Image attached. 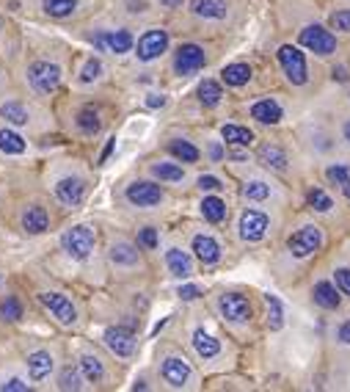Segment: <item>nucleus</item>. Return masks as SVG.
I'll return each instance as SVG.
<instances>
[{
	"instance_id": "nucleus-1",
	"label": "nucleus",
	"mask_w": 350,
	"mask_h": 392,
	"mask_svg": "<svg viewBox=\"0 0 350 392\" xmlns=\"http://www.w3.org/2000/svg\"><path fill=\"white\" fill-rule=\"evenodd\" d=\"M61 246H64V252L69 257H75V260H86L89 255H92V249H94V229L89 227H72L64 232V238H61Z\"/></svg>"
},
{
	"instance_id": "nucleus-2",
	"label": "nucleus",
	"mask_w": 350,
	"mask_h": 392,
	"mask_svg": "<svg viewBox=\"0 0 350 392\" xmlns=\"http://www.w3.org/2000/svg\"><path fill=\"white\" fill-rule=\"evenodd\" d=\"M279 64H282L287 80L292 86H304L309 80V75H306V59H304V53L298 47H292V44L279 47Z\"/></svg>"
},
{
	"instance_id": "nucleus-3",
	"label": "nucleus",
	"mask_w": 350,
	"mask_h": 392,
	"mask_svg": "<svg viewBox=\"0 0 350 392\" xmlns=\"http://www.w3.org/2000/svg\"><path fill=\"white\" fill-rule=\"evenodd\" d=\"M28 80H31V86L39 94H53L58 89V83H61V69L56 64H50V61H36L28 69Z\"/></svg>"
},
{
	"instance_id": "nucleus-4",
	"label": "nucleus",
	"mask_w": 350,
	"mask_h": 392,
	"mask_svg": "<svg viewBox=\"0 0 350 392\" xmlns=\"http://www.w3.org/2000/svg\"><path fill=\"white\" fill-rule=\"evenodd\" d=\"M298 42L306 47V50H312V53H318V56H331L334 50H337V36L331 31H325L323 25H306L301 36H298Z\"/></svg>"
},
{
	"instance_id": "nucleus-5",
	"label": "nucleus",
	"mask_w": 350,
	"mask_h": 392,
	"mask_svg": "<svg viewBox=\"0 0 350 392\" xmlns=\"http://www.w3.org/2000/svg\"><path fill=\"white\" fill-rule=\"evenodd\" d=\"M320 243H323V232H320L318 227H312V224L301 227L289 240H287V246H289V252H292L295 257H309V255H315L320 249Z\"/></svg>"
},
{
	"instance_id": "nucleus-6",
	"label": "nucleus",
	"mask_w": 350,
	"mask_h": 392,
	"mask_svg": "<svg viewBox=\"0 0 350 392\" xmlns=\"http://www.w3.org/2000/svg\"><path fill=\"white\" fill-rule=\"evenodd\" d=\"M218 307H221L223 318L232 321V324H243V321L251 318V304H249L246 295H240V293H223L221 301H218Z\"/></svg>"
},
{
	"instance_id": "nucleus-7",
	"label": "nucleus",
	"mask_w": 350,
	"mask_h": 392,
	"mask_svg": "<svg viewBox=\"0 0 350 392\" xmlns=\"http://www.w3.org/2000/svg\"><path fill=\"white\" fill-rule=\"evenodd\" d=\"M204 64H207V56H204V50L199 44H182L177 50V56H174L177 75H193V72H199Z\"/></svg>"
},
{
	"instance_id": "nucleus-8",
	"label": "nucleus",
	"mask_w": 350,
	"mask_h": 392,
	"mask_svg": "<svg viewBox=\"0 0 350 392\" xmlns=\"http://www.w3.org/2000/svg\"><path fill=\"white\" fill-rule=\"evenodd\" d=\"M168 47V33L155 28V31H146L138 39V59L141 61H155L160 53H165Z\"/></svg>"
},
{
	"instance_id": "nucleus-9",
	"label": "nucleus",
	"mask_w": 350,
	"mask_h": 392,
	"mask_svg": "<svg viewBox=\"0 0 350 392\" xmlns=\"http://www.w3.org/2000/svg\"><path fill=\"white\" fill-rule=\"evenodd\" d=\"M39 301L61 321V324H75L77 321V310H75V304L66 298V295H61V293H39Z\"/></svg>"
},
{
	"instance_id": "nucleus-10",
	"label": "nucleus",
	"mask_w": 350,
	"mask_h": 392,
	"mask_svg": "<svg viewBox=\"0 0 350 392\" xmlns=\"http://www.w3.org/2000/svg\"><path fill=\"white\" fill-rule=\"evenodd\" d=\"M237 229H240V238H243V240L256 243V240H262L265 232H268V216L259 213V210H246V213L240 216V227Z\"/></svg>"
},
{
	"instance_id": "nucleus-11",
	"label": "nucleus",
	"mask_w": 350,
	"mask_h": 392,
	"mask_svg": "<svg viewBox=\"0 0 350 392\" xmlns=\"http://www.w3.org/2000/svg\"><path fill=\"white\" fill-rule=\"evenodd\" d=\"M96 50H108V53H130L132 47V33L130 31H102L94 36Z\"/></svg>"
},
{
	"instance_id": "nucleus-12",
	"label": "nucleus",
	"mask_w": 350,
	"mask_h": 392,
	"mask_svg": "<svg viewBox=\"0 0 350 392\" xmlns=\"http://www.w3.org/2000/svg\"><path fill=\"white\" fill-rule=\"evenodd\" d=\"M127 199L132 204H138V207H152V204L163 202V191H160V185H155V183L141 180V183L127 185Z\"/></svg>"
},
{
	"instance_id": "nucleus-13",
	"label": "nucleus",
	"mask_w": 350,
	"mask_h": 392,
	"mask_svg": "<svg viewBox=\"0 0 350 392\" xmlns=\"http://www.w3.org/2000/svg\"><path fill=\"white\" fill-rule=\"evenodd\" d=\"M105 345L116 354V357H130L132 351H135V337H132V331L122 326H113L105 331Z\"/></svg>"
},
{
	"instance_id": "nucleus-14",
	"label": "nucleus",
	"mask_w": 350,
	"mask_h": 392,
	"mask_svg": "<svg viewBox=\"0 0 350 392\" xmlns=\"http://www.w3.org/2000/svg\"><path fill=\"white\" fill-rule=\"evenodd\" d=\"M56 196H58L64 204L75 207V204H80L83 196H86V183H83L80 177H64V180H58V185H56Z\"/></svg>"
},
{
	"instance_id": "nucleus-15",
	"label": "nucleus",
	"mask_w": 350,
	"mask_h": 392,
	"mask_svg": "<svg viewBox=\"0 0 350 392\" xmlns=\"http://www.w3.org/2000/svg\"><path fill=\"white\" fill-rule=\"evenodd\" d=\"M163 379L171 384V387H185L188 379H191V365L180 357H168L163 362Z\"/></svg>"
},
{
	"instance_id": "nucleus-16",
	"label": "nucleus",
	"mask_w": 350,
	"mask_h": 392,
	"mask_svg": "<svg viewBox=\"0 0 350 392\" xmlns=\"http://www.w3.org/2000/svg\"><path fill=\"white\" fill-rule=\"evenodd\" d=\"M193 252H196L199 260L207 262V265L221 260V246H218V240L210 238V235H196V238H193Z\"/></svg>"
},
{
	"instance_id": "nucleus-17",
	"label": "nucleus",
	"mask_w": 350,
	"mask_h": 392,
	"mask_svg": "<svg viewBox=\"0 0 350 392\" xmlns=\"http://www.w3.org/2000/svg\"><path fill=\"white\" fill-rule=\"evenodd\" d=\"M251 116L262 125H276L282 122V105L276 99H259L251 105Z\"/></svg>"
},
{
	"instance_id": "nucleus-18",
	"label": "nucleus",
	"mask_w": 350,
	"mask_h": 392,
	"mask_svg": "<svg viewBox=\"0 0 350 392\" xmlns=\"http://www.w3.org/2000/svg\"><path fill=\"white\" fill-rule=\"evenodd\" d=\"M193 348H196V354L199 357H204V360H213V357H218V351H221V343L210 334V331H204V329H196L193 331Z\"/></svg>"
},
{
	"instance_id": "nucleus-19",
	"label": "nucleus",
	"mask_w": 350,
	"mask_h": 392,
	"mask_svg": "<svg viewBox=\"0 0 350 392\" xmlns=\"http://www.w3.org/2000/svg\"><path fill=\"white\" fill-rule=\"evenodd\" d=\"M165 262H168V271H171L174 276H180V279L191 276L193 262H191V257H188V252H182V249L171 246V249L165 252Z\"/></svg>"
},
{
	"instance_id": "nucleus-20",
	"label": "nucleus",
	"mask_w": 350,
	"mask_h": 392,
	"mask_svg": "<svg viewBox=\"0 0 350 392\" xmlns=\"http://www.w3.org/2000/svg\"><path fill=\"white\" fill-rule=\"evenodd\" d=\"M256 158H259V164L268 166V169H273V171H285L287 169V155L282 147H276V144H262L259 147V152H256Z\"/></svg>"
},
{
	"instance_id": "nucleus-21",
	"label": "nucleus",
	"mask_w": 350,
	"mask_h": 392,
	"mask_svg": "<svg viewBox=\"0 0 350 392\" xmlns=\"http://www.w3.org/2000/svg\"><path fill=\"white\" fill-rule=\"evenodd\" d=\"M191 11L204 20H223L226 17V3L223 0H193Z\"/></svg>"
},
{
	"instance_id": "nucleus-22",
	"label": "nucleus",
	"mask_w": 350,
	"mask_h": 392,
	"mask_svg": "<svg viewBox=\"0 0 350 392\" xmlns=\"http://www.w3.org/2000/svg\"><path fill=\"white\" fill-rule=\"evenodd\" d=\"M47 224H50L47 210H44V207H39V204H33V207H28V210L23 213V229H25V232H31V235L44 232Z\"/></svg>"
},
{
	"instance_id": "nucleus-23",
	"label": "nucleus",
	"mask_w": 350,
	"mask_h": 392,
	"mask_svg": "<svg viewBox=\"0 0 350 392\" xmlns=\"http://www.w3.org/2000/svg\"><path fill=\"white\" fill-rule=\"evenodd\" d=\"M312 295H315V301H318L320 307H325V310H337L342 304V295H339V290L331 282H318Z\"/></svg>"
},
{
	"instance_id": "nucleus-24",
	"label": "nucleus",
	"mask_w": 350,
	"mask_h": 392,
	"mask_svg": "<svg viewBox=\"0 0 350 392\" xmlns=\"http://www.w3.org/2000/svg\"><path fill=\"white\" fill-rule=\"evenodd\" d=\"M50 370H53V357L47 351H33L28 357V373L33 381H42L44 376H50Z\"/></svg>"
},
{
	"instance_id": "nucleus-25",
	"label": "nucleus",
	"mask_w": 350,
	"mask_h": 392,
	"mask_svg": "<svg viewBox=\"0 0 350 392\" xmlns=\"http://www.w3.org/2000/svg\"><path fill=\"white\" fill-rule=\"evenodd\" d=\"M221 78H223L226 86H246V83L251 80V66L249 64H229V66H223Z\"/></svg>"
},
{
	"instance_id": "nucleus-26",
	"label": "nucleus",
	"mask_w": 350,
	"mask_h": 392,
	"mask_svg": "<svg viewBox=\"0 0 350 392\" xmlns=\"http://www.w3.org/2000/svg\"><path fill=\"white\" fill-rule=\"evenodd\" d=\"M201 213H204V219L210 224H221L223 219H226V204H223V199H218V196H207L201 202Z\"/></svg>"
},
{
	"instance_id": "nucleus-27",
	"label": "nucleus",
	"mask_w": 350,
	"mask_h": 392,
	"mask_svg": "<svg viewBox=\"0 0 350 392\" xmlns=\"http://www.w3.org/2000/svg\"><path fill=\"white\" fill-rule=\"evenodd\" d=\"M221 135L223 141H229L235 147H249L254 141V133L249 130V128H240V125H223Z\"/></svg>"
},
{
	"instance_id": "nucleus-28",
	"label": "nucleus",
	"mask_w": 350,
	"mask_h": 392,
	"mask_svg": "<svg viewBox=\"0 0 350 392\" xmlns=\"http://www.w3.org/2000/svg\"><path fill=\"white\" fill-rule=\"evenodd\" d=\"M0 116L8 122V125H14V128H23V125H28V111L20 105V102H6L3 108H0Z\"/></svg>"
},
{
	"instance_id": "nucleus-29",
	"label": "nucleus",
	"mask_w": 350,
	"mask_h": 392,
	"mask_svg": "<svg viewBox=\"0 0 350 392\" xmlns=\"http://www.w3.org/2000/svg\"><path fill=\"white\" fill-rule=\"evenodd\" d=\"M111 260L116 262V265H135L138 262V249L132 246V243H113L111 246Z\"/></svg>"
},
{
	"instance_id": "nucleus-30",
	"label": "nucleus",
	"mask_w": 350,
	"mask_h": 392,
	"mask_svg": "<svg viewBox=\"0 0 350 392\" xmlns=\"http://www.w3.org/2000/svg\"><path fill=\"white\" fill-rule=\"evenodd\" d=\"M168 152H171L174 158H180L182 164H196V161H199V149L193 147L191 141H182V138L171 141V144H168Z\"/></svg>"
},
{
	"instance_id": "nucleus-31",
	"label": "nucleus",
	"mask_w": 350,
	"mask_h": 392,
	"mask_svg": "<svg viewBox=\"0 0 350 392\" xmlns=\"http://www.w3.org/2000/svg\"><path fill=\"white\" fill-rule=\"evenodd\" d=\"M265 304H268V326L273 329V331H279V329L285 326V310H282L279 298L268 293L265 295Z\"/></svg>"
},
{
	"instance_id": "nucleus-32",
	"label": "nucleus",
	"mask_w": 350,
	"mask_h": 392,
	"mask_svg": "<svg viewBox=\"0 0 350 392\" xmlns=\"http://www.w3.org/2000/svg\"><path fill=\"white\" fill-rule=\"evenodd\" d=\"M0 149L6 155H20V152H25V141L14 130H0Z\"/></svg>"
},
{
	"instance_id": "nucleus-33",
	"label": "nucleus",
	"mask_w": 350,
	"mask_h": 392,
	"mask_svg": "<svg viewBox=\"0 0 350 392\" xmlns=\"http://www.w3.org/2000/svg\"><path fill=\"white\" fill-rule=\"evenodd\" d=\"M42 6L50 17H69L77 8V0H42Z\"/></svg>"
},
{
	"instance_id": "nucleus-34",
	"label": "nucleus",
	"mask_w": 350,
	"mask_h": 392,
	"mask_svg": "<svg viewBox=\"0 0 350 392\" xmlns=\"http://www.w3.org/2000/svg\"><path fill=\"white\" fill-rule=\"evenodd\" d=\"M152 174L160 177V180H165V183H180V180L185 177L182 166H177V164H155L152 166Z\"/></svg>"
},
{
	"instance_id": "nucleus-35",
	"label": "nucleus",
	"mask_w": 350,
	"mask_h": 392,
	"mask_svg": "<svg viewBox=\"0 0 350 392\" xmlns=\"http://www.w3.org/2000/svg\"><path fill=\"white\" fill-rule=\"evenodd\" d=\"M221 97H223V92H221V86L215 83V80H204L201 86H199V99L204 102V105H218L221 102Z\"/></svg>"
},
{
	"instance_id": "nucleus-36",
	"label": "nucleus",
	"mask_w": 350,
	"mask_h": 392,
	"mask_svg": "<svg viewBox=\"0 0 350 392\" xmlns=\"http://www.w3.org/2000/svg\"><path fill=\"white\" fill-rule=\"evenodd\" d=\"M77 128L83 133H89V135H94L99 130V114H96L94 108H83L77 114Z\"/></svg>"
},
{
	"instance_id": "nucleus-37",
	"label": "nucleus",
	"mask_w": 350,
	"mask_h": 392,
	"mask_svg": "<svg viewBox=\"0 0 350 392\" xmlns=\"http://www.w3.org/2000/svg\"><path fill=\"white\" fill-rule=\"evenodd\" d=\"M243 196H246V199H251V202H265V199L270 196V185H268V183H262V180H251V183H246Z\"/></svg>"
},
{
	"instance_id": "nucleus-38",
	"label": "nucleus",
	"mask_w": 350,
	"mask_h": 392,
	"mask_svg": "<svg viewBox=\"0 0 350 392\" xmlns=\"http://www.w3.org/2000/svg\"><path fill=\"white\" fill-rule=\"evenodd\" d=\"M80 370H83V376L89 379V381H99L102 379V362L92 357V354H86L83 360H80Z\"/></svg>"
},
{
	"instance_id": "nucleus-39",
	"label": "nucleus",
	"mask_w": 350,
	"mask_h": 392,
	"mask_svg": "<svg viewBox=\"0 0 350 392\" xmlns=\"http://www.w3.org/2000/svg\"><path fill=\"white\" fill-rule=\"evenodd\" d=\"M0 315H3V321H20V318H23V304H20L14 295H8V298L0 304Z\"/></svg>"
},
{
	"instance_id": "nucleus-40",
	"label": "nucleus",
	"mask_w": 350,
	"mask_h": 392,
	"mask_svg": "<svg viewBox=\"0 0 350 392\" xmlns=\"http://www.w3.org/2000/svg\"><path fill=\"white\" fill-rule=\"evenodd\" d=\"M306 199H309V204H312V207H315L318 213H328V210L334 207V202H331V196L325 194V191H320V188H312Z\"/></svg>"
},
{
	"instance_id": "nucleus-41",
	"label": "nucleus",
	"mask_w": 350,
	"mask_h": 392,
	"mask_svg": "<svg viewBox=\"0 0 350 392\" xmlns=\"http://www.w3.org/2000/svg\"><path fill=\"white\" fill-rule=\"evenodd\" d=\"M325 177L334 183V185H348L350 183V166H331L325 171Z\"/></svg>"
},
{
	"instance_id": "nucleus-42",
	"label": "nucleus",
	"mask_w": 350,
	"mask_h": 392,
	"mask_svg": "<svg viewBox=\"0 0 350 392\" xmlns=\"http://www.w3.org/2000/svg\"><path fill=\"white\" fill-rule=\"evenodd\" d=\"M58 387H61V390H80V376H77L75 367H66L64 373H61Z\"/></svg>"
},
{
	"instance_id": "nucleus-43",
	"label": "nucleus",
	"mask_w": 350,
	"mask_h": 392,
	"mask_svg": "<svg viewBox=\"0 0 350 392\" xmlns=\"http://www.w3.org/2000/svg\"><path fill=\"white\" fill-rule=\"evenodd\" d=\"M331 28L334 31H350V8H342V11H334L331 14Z\"/></svg>"
},
{
	"instance_id": "nucleus-44",
	"label": "nucleus",
	"mask_w": 350,
	"mask_h": 392,
	"mask_svg": "<svg viewBox=\"0 0 350 392\" xmlns=\"http://www.w3.org/2000/svg\"><path fill=\"white\" fill-rule=\"evenodd\" d=\"M99 72H102V64H99L96 59H92V61H86V66H83V72H80V83H94L96 78H99Z\"/></svg>"
},
{
	"instance_id": "nucleus-45",
	"label": "nucleus",
	"mask_w": 350,
	"mask_h": 392,
	"mask_svg": "<svg viewBox=\"0 0 350 392\" xmlns=\"http://www.w3.org/2000/svg\"><path fill=\"white\" fill-rule=\"evenodd\" d=\"M334 279H337L339 293L350 295V268H337V271H334Z\"/></svg>"
},
{
	"instance_id": "nucleus-46",
	"label": "nucleus",
	"mask_w": 350,
	"mask_h": 392,
	"mask_svg": "<svg viewBox=\"0 0 350 392\" xmlns=\"http://www.w3.org/2000/svg\"><path fill=\"white\" fill-rule=\"evenodd\" d=\"M138 240H141V246H146V249H155V246H158V232H155L152 227L141 229V238H138Z\"/></svg>"
},
{
	"instance_id": "nucleus-47",
	"label": "nucleus",
	"mask_w": 350,
	"mask_h": 392,
	"mask_svg": "<svg viewBox=\"0 0 350 392\" xmlns=\"http://www.w3.org/2000/svg\"><path fill=\"white\" fill-rule=\"evenodd\" d=\"M199 188H201V191H218V188H221V180L204 174V177H199Z\"/></svg>"
},
{
	"instance_id": "nucleus-48",
	"label": "nucleus",
	"mask_w": 350,
	"mask_h": 392,
	"mask_svg": "<svg viewBox=\"0 0 350 392\" xmlns=\"http://www.w3.org/2000/svg\"><path fill=\"white\" fill-rule=\"evenodd\" d=\"M0 390L3 392H28V384H25L23 379H8L6 384H0Z\"/></svg>"
},
{
	"instance_id": "nucleus-49",
	"label": "nucleus",
	"mask_w": 350,
	"mask_h": 392,
	"mask_svg": "<svg viewBox=\"0 0 350 392\" xmlns=\"http://www.w3.org/2000/svg\"><path fill=\"white\" fill-rule=\"evenodd\" d=\"M201 290L196 288V285H185V288H180V298H185V301H193V298H199Z\"/></svg>"
},
{
	"instance_id": "nucleus-50",
	"label": "nucleus",
	"mask_w": 350,
	"mask_h": 392,
	"mask_svg": "<svg viewBox=\"0 0 350 392\" xmlns=\"http://www.w3.org/2000/svg\"><path fill=\"white\" fill-rule=\"evenodd\" d=\"M146 105H149V108H163V105H165V97H163V94H149Z\"/></svg>"
},
{
	"instance_id": "nucleus-51",
	"label": "nucleus",
	"mask_w": 350,
	"mask_h": 392,
	"mask_svg": "<svg viewBox=\"0 0 350 392\" xmlns=\"http://www.w3.org/2000/svg\"><path fill=\"white\" fill-rule=\"evenodd\" d=\"M350 69L348 66H334V80H348Z\"/></svg>"
},
{
	"instance_id": "nucleus-52",
	"label": "nucleus",
	"mask_w": 350,
	"mask_h": 392,
	"mask_svg": "<svg viewBox=\"0 0 350 392\" xmlns=\"http://www.w3.org/2000/svg\"><path fill=\"white\" fill-rule=\"evenodd\" d=\"M113 147H116V138H111V141H108V147H105V149H102V155H99V164H105V161H108V155L113 152Z\"/></svg>"
},
{
	"instance_id": "nucleus-53",
	"label": "nucleus",
	"mask_w": 350,
	"mask_h": 392,
	"mask_svg": "<svg viewBox=\"0 0 350 392\" xmlns=\"http://www.w3.org/2000/svg\"><path fill=\"white\" fill-rule=\"evenodd\" d=\"M339 340H342V343H348V345H350V321H348V324H342V326H339Z\"/></svg>"
},
{
	"instance_id": "nucleus-54",
	"label": "nucleus",
	"mask_w": 350,
	"mask_h": 392,
	"mask_svg": "<svg viewBox=\"0 0 350 392\" xmlns=\"http://www.w3.org/2000/svg\"><path fill=\"white\" fill-rule=\"evenodd\" d=\"M130 6H132L130 11H144V8H146V3H144V0H130Z\"/></svg>"
},
{
	"instance_id": "nucleus-55",
	"label": "nucleus",
	"mask_w": 350,
	"mask_h": 392,
	"mask_svg": "<svg viewBox=\"0 0 350 392\" xmlns=\"http://www.w3.org/2000/svg\"><path fill=\"white\" fill-rule=\"evenodd\" d=\"M160 6L163 8H177V6H182V0H160Z\"/></svg>"
},
{
	"instance_id": "nucleus-56",
	"label": "nucleus",
	"mask_w": 350,
	"mask_h": 392,
	"mask_svg": "<svg viewBox=\"0 0 350 392\" xmlns=\"http://www.w3.org/2000/svg\"><path fill=\"white\" fill-rule=\"evenodd\" d=\"M210 155H213V161H221L223 149L218 147V144H213V149H210Z\"/></svg>"
},
{
	"instance_id": "nucleus-57",
	"label": "nucleus",
	"mask_w": 350,
	"mask_h": 392,
	"mask_svg": "<svg viewBox=\"0 0 350 392\" xmlns=\"http://www.w3.org/2000/svg\"><path fill=\"white\" fill-rule=\"evenodd\" d=\"M342 133H345V141L350 144V122H345V128H342Z\"/></svg>"
},
{
	"instance_id": "nucleus-58",
	"label": "nucleus",
	"mask_w": 350,
	"mask_h": 392,
	"mask_svg": "<svg viewBox=\"0 0 350 392\" xmlns=\"http://www.w3.org/2000/svg\"><path fill=\"white\" fill-rule=\"evenodd\" d=\"M345 196H348V199H350V183H348V185H345Z\"/></svg>"
}]
</instances>
